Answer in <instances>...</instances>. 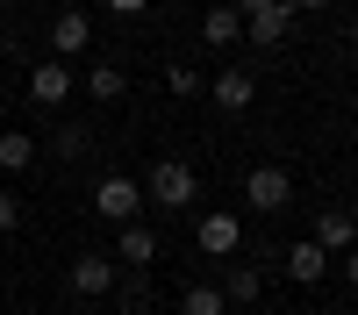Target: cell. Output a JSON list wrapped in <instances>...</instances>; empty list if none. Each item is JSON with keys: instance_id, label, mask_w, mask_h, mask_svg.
<instances>
[{"instance_id": "1", "label": "cell", "mask_w": 358, "mask_h": 315, "mask_svg": "<svg viewBox=\"0 0 358 315\" xmlns=\"http://www.w3.org/2000/svg\"><path fill=\"white\" fill-rule=\"evenodd\" d=\"M194 165H179V158H158L151 165V180H143V200H158V208H194Z\"/></svg>"}, {"instance_id": "2", "label": "cell", "mask_w": 358, "mask_h": 315, "mask_svg": "<svg viewBox=\"0 0 358 315\" xmlns=\"http://www.w3.org/2000/svg\"><path fill=\"white\" fill-rule=\"evenodd\" d=\"M94 208H101V222H136V208H143V180H129V172H101Z\"/></svg>"}, {"instance_id": "3", "label": "cell", "mask_w": 358, "mask_h": 315, "mask_svg": "<svg viewBox=\"0 0 358 315\" xmlns=\"http://www.w3.org/2000/svg\"><path fill=\"white\" fill-rule=\"evenodd\" d=\"M115 279H122V272H115L108 251H79V258H72V294L101 301V294H115Z\"/></svg>"}, {"instance_id": "4", "label": "cell", "mask_w": 358, "mask_h": 315, "mask_svg": "<svg viewBox=\"0 0 358 315\" xmlns=\"http://www.w3.org/2000/svg\"><path fill=\"white\" fill-rule=\"evenodd\" d=\"M244 200H251V208H258V215H280V208H287V200H294V180H287V172H280V165H258V172H251V180H244Z\"/></svg>"}, {"instance_id": "5", "label": "cell", "mask_w": 358, "mask_h": 315, "mask_svg": "<svg viewBox=\"0 0 358 315\" xmlns=\"http://www.w3.org/2000/svg\"><path fill=\"white\" fill-rule=\"evenodd\" d=\"M65 94H72V65H65V57H43V65L29 72V101H36V108H57Z\"/></svg>"}, {"instance_id": "6", "label": "cell", "mask_w": 358, "mask_h": 315, "mask_svg": "<svg viewBox=\"0 0 358 315\" xmlns=\"http://www.w3.org/2000/svg\"><path fill=\"white\" fill-rule=\"evenodd\" d=\"M194 244H201V251H215V258H229L236 244H244V222L215 208V215H201V229H194Z\"/></svg>"}, {"instance_id": "7", "label": "cell", "mask_w": 358, "mask_h": 315, "mask_svg": "<svg viewBox=\"0 0 358 315\" xmlns=\"http://www.w3.org/2000/svg\"><path fill=\"white\" fill-rule=\"evenodd\" d=\"M287 29H294V0H273V8H258V15L244 22V36H251L258 50H273V43L287 36Z\"/></svg>"}, {"instance_id": "8", "label": "cell", "mask_w": 358, "mask_h": 315, "mask_svg": "<svg viewBox=\"0 0 358 315\" xmlns=\"http://www.w3.org/2000/svg\"><path fill=\"white\" fill-rule=\"evenodd\" d=\"M308 244H322V251H351V244H358V215H351V208H322Z\"/></svg>"}, {"instance_id": "9", "label": "cell", "mask_w": 358, "mask_h": 315, "mask_svg": "<svg viewBox=\"0 0 358 315\" xmlns=\"http://www.w3.org/2000/svg\"><path fill=\"white\" fill-rule=\"evenodd\" d=\"M251 101H258V79L251 72H215V108L222 115H244Z\"/></svg>"}, {"instance_id": "10", "label": "cell", "mask_w": 358, "mask_h": 315, "mask_svg": "<svg viewBox=\"0 0 358 315\" xmlns=\"http://www.w3.org/2000/svg\"><path fill=\"white\" fill-rule=\"evenodd\" d=\"M86 36H94V22H86L79 8H65V15L50 22V50H57V57H72V50H86Z\"/></svg>"}, {"instance_id": "11", "label": "cell", "mask_w": 358, "mask_h": 315, "mask_svg": "<svg viewBox=\"0 0 358 315\" xmlns=\"http://www.w3.org/2000/svg\"><path fill=\"white\" fill-rule=\"evenodd\" d=\"M236 36H244V15H236L229 0H222V8H208V22H201V43H208V50H222V43H236Z\"/></svg>"}, {"instance_id": "12", "label": "cell", "mask_w": 358, "mask_h": 315, "mask_svg": "<svg viewBox=\"0 0 358 315\" xmlns=\"http://www.w3.org/2000/svg\"><path fill=\"white\" fill-rule=\"evenodd\" d=\"M287 272L301 286H315L322 272H330V251H322V244H287Z\"/></svg>"}, {"instance_id": "13", "label": "cell", "mask_w": 358, "mask_h": 315, "mask_svg": "<svg viewBox=\"0 0 358 315\" xmlns=\"http://www.w3.org/2000/svg\"><path fill=\"white\" fill-rule=\"evenodd\" d=\"M115 251H122L129 265L143 272V265H151V258H158V237H151V229H143V222H122V237H115Z\"/></svg>"}, {"instance_id": "14", "label": "cell", "mask_w": 358, "mask_h": 315, "mask_svg": "<svg viewBox=\"0 0 358 315\" xmlns=\"http://www.w3.org/2000/svg\"><path fill=\"white\" fill-rule=\"evenodd\" d=\"M122 86H129L122 65H94V72H86V94H94L101 108H108V101H122Z\"/></svg>"}, {"instance_id": "15", "label": "cell", "mask_w": 358, "mask_h": 315, "mask_svg": "<svg viewBox=\"0 0 358 315\" xmlns=\"http://www.w3.org/2000/svg\"><path fill=\"white\" fill-rule=\"evenodd\" d=\"M258 294H265V272H258V265H236V272L222 279V301H258Z\"/></svg>"}, {"instance_id": "16", "label": "cell", "mask_w": 358, "mask_h": 315, "mask_svg": "<svg viewBox=\"0 0 358 315\" xmlns=\"http://www.w3.org/2000/svg\"><path fill=\"white\" fill-rule=\"evenodd\" d=\"M179 315H229V301H222V286H187Z\"/></svg>"}, {"instance_id": "17", "label": "cell", "mask_w": 358, "mask_h": 315, "mask_svg": "<svg viewBox=\"0 0 358 315\" xmlns=\"http://www.w3.org/2000/svg\"><path fill=\"white\" fill-rule=\"evenodd\" d=\"M0 165H8V172H22V165H36V136H0Z\"/></svg>"}, {"instance_id": "18", "label": "cell", "mask_w": 358, "mask_h": 315, "mask_svg": "<svg viewBox=\"0 0 358 315\" xmlns=\"http://www.w3.org/2000/svg\"><path fill=\"white\" fill-rule=\"evenodd\" d=\"M165 86H172V94H179V101H194V94H201V86H208V79H201L194 65H165Z\"/></svg>"}, {"instance_id": "19", "label": "cell", "mask_w": 358, "mask_h": 315, "mask_svg": "<svg viewBox=\"0 0 358 315\" xmlns=\"http://www.w3.org/2000/svg\"><path fill=\"white\" fill-rule=\"evenodd\" d=\"M86 136H94L86 122H65V129H57V158H79V151H86Z\"/></svg>"}, {"instance_id": "20", "label": "cell", "mask_w": 358, "mask_h": 315, "mask_svg": "<svg viewBox=\"0 0 358 315\" xmlns=\"http://www.w3.org/2000/svg\"><path fill=\"white\" fill-rule=\"evenodd\" d=\"M115 286H122V301H129V308H143V301H151V279H143V272H129V279H115Z\"/></svg>"}, {"instance_id": "21", "label": "cell", "mask_w": 358, "mask_h": 315, "mask_svg": "<svg viewBox=\"0 0 358 315\" xmlns=\"http://www.w3.org/2000/svg\"><path fill=\"white\" fill-rule=\"evenodd\" d=\"M15 222H22V200H15L8 186H0V237H8V229H15Z\"/></svg>"}, {"instance_id": "22", "label": "cell", "mask_w": 358, "mask_h": 315, "mask_svg": "<svg viewBox=\"0 0 358 315\" xmlns=\"http://www.w3.org/2000/svg\"><path fill=\"white\" fill-rule=\"evenodd\" d=\"M229 8H236V15H244V22H251L258 8H273V0H229Z\"/></svg>"}, {"instance_id": "23", "label": "cell", "mask_w": 358, "mask_h": 315, "mask_svg": "<svg viewBox=\"0 0 358 315\" xmlns=\"http://www.w3.org/2000/svg\"><path fill=\"white\" fill-rule=\"evenodd\" d=\"M344 279H351V286H358V244H351V258H344Z\"/></svg>"}, {"instance_id": "24", "label": "cell", "mask_w": 358, "mask_h": 315, "mask_svg": "<svg viewBox=\"0 0 358 315\" xmlns=\"http://www.w3.org/2000/svg\"><path fill=\"white\" fill-rule=\"evenodd\" d=\"M108 8H115V15H136V8H143V0H108Z\"/></svg>"}, {"instance_id": "25", "label": "cell", "mask_w": 358, "mask_h": 315, "mask_svg": "<svg viewBox=\"0 0 358 315\" xmlns=\"http://www.w3.org/2000/svg\"><path fill=\"white\" fill-rule=\"evenodd\" d=\"M294 8H337V0H294Z\"/></svg>"}, {"instance_id": "26", "label": "cell", "mask_w": 358, "mask_h": 315, "mask_svg": "<svg viewBox=\"0 0 358 315\" xmlns=\"http://www.w3.org/2000/svg\"><path fill=\"white\" fill-rule=\"evenodd\" d=\"M79 315H108V308H79Z\"/></svg>"}, {"instance_id": "27", "label": "cell", "mask_w": 358, "mask_h": 315, "mask_svg": "<svg viewBox=\"0 0 358 315\" xmlns=\"http://www.w3.org/2000/svg\"><path fill=\"white\" fill-rule=\"evenodd\" d=\"M351 43H358V22H351Z\"/></svg>"}]
</instances>
